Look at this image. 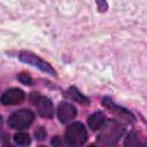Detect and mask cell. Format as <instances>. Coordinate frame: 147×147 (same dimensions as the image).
<instances>
[{"instance_id":"cell-17","label":"cell","mask_w":147,"mask_h":147,"mask_svg":"<svg viewBox=\"0 0 147 147\" xmlns=\"http://www.w3.org/2000/svg\"><path fill=\"white\" fill-rule=\"evenodd\" d=\"M39 147H45V146H39Z\"/></svg>"},{"instance_id":"cell-16","label":"cell","mask_w":147,"mask_h":147,"mask_svg":"<svg viewBox=\"0 0 147 147\" xmlns=\"http://www.w3.org/2000/svg\"><path fill=\"white\" fill-rule=\"evenodd\" d=\"M88 147H96V146H88Z\"/></svg>"},{"instance_id":"cell-2","label":"cell","mask_w":147,"mask_h":147,"mask_svg":"<svg viewBox=\"0 0 147 147\" xmlns=\"http://www.w3.org/2000/svg\"><path fill=\"white\" fill-rule=\"evenodd\" d=\"M123 131H124V129L118 122H116V121L108 122L103 126L101 133L99 134V141L102 144H106V145H113L123 134Z\"/></svg>"},{"instance_id":"cell-7","label":"cell","mask_w":147,"mask_h":147,"mask_svg":"<svg viewBox=\"0 0 147 147\" xmlns=\"http://www.w3.org/2000/svg\"><path fill=\"white\" fill-rule=\"evenodd\" d=\"M77 115V110L74 107V105L69 102H62L57 107V117L62 123L69 122L74 119Z\"/></svg>"},{"instance_id":"cell-12","label":"cell","mask_w":147,"mask_h":147,"mask_svg":"<svg viewBox=\"0 0 147 147\" xmlns=\"http://www.w3.org/2000/svg\"><path fill=\"white\" fill-rule=\"evenodd\" d=\"M14 141L17 145H20V146H28L31 140H30L29 134L23 133V132H20V133H16L14 136Z\"/></svg>"},{"instance_id":"cell-6","label":"cell","mask_w":147,"mask_h":147,"mask_svg":"<svg viewBox=\"0 0 147 147\" xmlns=\"http://www.w3.org/2000/svg\"><path fill=\"white\" fill-rule=\"evenodd\" d=\"M24 100V92L20 88H10L6 91L1 96V102L5 106L18 105Z\"/></svg>"},{"instance_id":"cell-14","label":"cell","mask_w":147,"mask_h":147,"mask_svg":"<svg viewBox=\"0 0 147 147\" xmlns=\"http://www.w3.org/2000/svg\"><path fill=\"white\" fill-rule=\"evenodd\" d=\"M34 136H36V139L38 140H44L46 138V131L42 126H39L36 131H34Z\"/></svg>"},{"instance_id":"cell-9","label":"cell","mask_w":147,"mask_h":147,"mask_svg":"<svg viewBox=\"0 0 147 147\" xmlns=\"http://www.w3.org/2000/svg\"><path fill=\"white\" fill-rule=\"evenodd\" d=\"M87 123H88V126H90L92 130H98V129L102 127L103 124L106 123V116H105L103 113L96 111V113L92 114V115L88 117Z\"/></svg>"},{"instance_id":"cell-10","label":"cell","mask_w":147,"mask_h":147,"mask_svg":"<svg viewBox=\"0 0 147 147\" xmlns=\"http://www.w3.org/2000/svg\"><path fill=\"white\" fill-rule=\"evenodd\" d=\"M103 105H105L106 107H108L110 110H113L114 113H116V114H118V115H121V116H125V117H127V118L130 117L131 119H133V116L131 115V113H129L127 110H125V109H123V108L116 106L115 103H113L111 100L105 98V99H103Z\"/></svg>"},{"instance_id":"cell-4","label":"cell","mask_w":147,"mask_h":147,"mask_svg":"<svg viewBox=\"0 0 147 147\" xmlns=\"http://www.w3.org/2000/svg\"><path fill=\"white\" fill-rule=\"evenodd\" d=\"M18 57L24 63H28V64H31L33 67H37L41 71H44L46 74H49L52 76H56V71L53 69V67L49 63H47L46 61H44L42 59L38 57L37 55H34V54H32L30 52H21L18 54Z\"/></svg>"},{"instance_id":"cell-15","label":"cell","mask_w":147,"mask_h":147,"mask_svg":"<svg viewBox=\"0 0 147 147\" xmlns=\"http://www.w3.org/2000/svg\"><path fill=\"white\" fill-rule=\"evenodd\" d=\"M5 147H11V146H10V145H6Z\"/></svg>"},{"instance_id":"cell-1","label":"cell","mask_w":147,"mask_h":147,"mask_svg":"<svg viewBox=\"0 0 147 147\" xmlns=\"http://www.w3.org/2000/svg\"><path fill=\"white\" fill-rule=\"evenodd\" d=\"M87 139V133L82 123H74L68 126L64 133V141L68 147H82Z\"/></svg>"},{"instance_id":"cell-5","label":"cell","mask_w":147,"mask_h":147,"mask_svg":"<svg viewBox=\"0 0 147 147\" xmlns=\"http://www.w3.org/2000/svg\"><path fill=\"white\" fill-rule=\"evenodd\" d=\"M31 100L33 101V103H34V106H36L40 116L49 118L54 115V108H53V105H52V102L48 98L39 95L37 93H33L31 95Z\"/></svg>"},{"instance_id":"cell-13","label":"cell","mask_w":147,"mask_h":147,"mask_svg":"<svg viewBox=\"0 0 147 147\" xmlns=\"http://www.w3.org/2000/svg\"><path fill=\"white\" fill-rule=\"evenodd\" d=\"M17 79H18L21 83L25 84V85H32V79H31V77H30L28 74H24V72L20 74V75L17 76Z\"/></svg>"},{"instance_id":"cell-3","label":"cell","mask_w":147,"mask_h":147,"mask_svg":"<svg viewBox=\"0 0 147 147\" xmlns=\"http://www.w3.org/2000/svg\"><path fill=\"white\" fill-rule=\"evenodd\" d=\"M34 119V115L29 109H21L15 113H13L9 116L8 124L11 129L16 130H23L31 125V123Z\"/></svg>"},{"instance_id":"cell-8","label":"cell","mask_w":147,"mask_h":147,"mask_svg":"<svg viewBox=\"0 0 147 147\" xmlns=\"http://www.w3.org/2000/svg\"><path fill=\"white\" fill-rule=\"evenodd\" d=\"M124 146L125 147H147V138L137 132H131L126 136L124 140Z\"/></svg>"},{"instance_id":"cell-11","label":"cell","mask_w":147,"mask_h":147,"mask_svg":"<svg viewBox=\"0 0 147 147\" xmlns=\"http://www.w3.org/2000/svg\"><path fill=\"white\" fill-rule=\"evenodd\" d=\"M67 95L72 99L74 101H77L79 103H84V105H87L88 103V99L86 96H84L76 87H70L68 91H67Z\"/></svg>"}]
</instances>
